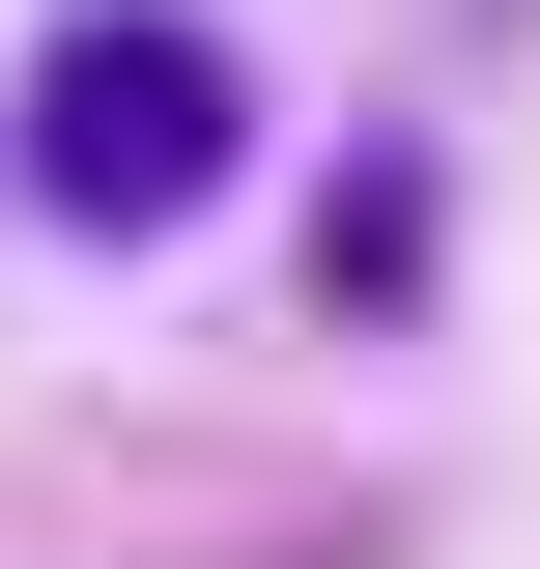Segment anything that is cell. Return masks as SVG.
<instances>
[{
  "label": "cell",
  "instance_id": "1",
  "mask_svg": "<svg viewBox=\"0 0 540 569\" xmlns=\"http://www.w3.org/2000/svg\"><path fill=\"white\" fill-rule=\"evenodd\" d=\"M228 171H257V58H228L200 0H86L58 58H29V200H58L86 257H142V228H200Z\"/></svg>",
  "mask_w": 540,
  "mask_h": 569
}]
</instances>
